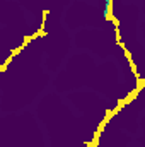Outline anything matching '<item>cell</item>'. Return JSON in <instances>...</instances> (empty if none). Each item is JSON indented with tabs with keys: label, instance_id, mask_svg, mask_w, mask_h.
<instances>
[{
	"label": "cell",
	"instance_id": "6da1fadb",
	"mask_svg": "<svg viewBox=\"0 0 145 147\" xmlns=\"http://www.w3.org/2000/svg\"><path fill=\"white\" fill-rule=\"evenodd\" d=\"M106 2V7H104V19H108V14H109V0H104Z\"/></svg>",
	"mask_w": 145,
	"mask_h": 147
}]
</instances>
